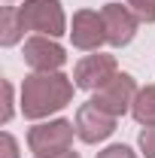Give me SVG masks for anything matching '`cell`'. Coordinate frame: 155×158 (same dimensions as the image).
Instances as JSON below:
<instances>
[{
	"label": "cell",
	"mask_w": 155,
	"mask_h": 158,
	"mask_svg": "<svg viewBox=\"0 0 155 158\" xmlns=\"http://www.w3.org/2000/svg\"><path fill=\"white\" fill-rule=\"evenodd\" d=\"M73 85L70 79L52 70V73H31L21 82V110L27 118H46L49 113H58L61 106H67L73 98Z\"/></svg>",
	"instance_id": "6da1fadb"
},
{
	"label": "cell",
	"mask_w": 155,
	"mask_h": 158,
	"mask_svg": "<svg viewBox=\"0 0 155 158\" xmlns=\"http://www.w3.org/2000/svg\"><path fill=\"white\" fill-rule=\"evenodd\" d=\"M73 134H76L73 122H64V118L43 122V125H34L27 131V146L37 158H52L73 146Z\"/></svg>",
	"instance_id": "7a4b0ae2"
},
{
	"label": "cell",
	"mask_w": 155,
	"mask_h": 158,
	"mask_svg": "<svg viewBox=\"0 0 155 158\" xmlns=\"http://www.w3.org/2000/svg\"><path fill=\"white\" fill-rule=\"evenodd\" d=\"M19 19L24 31H34L43 37H61L64 34L61 0H24V6H19Z\"/></svg>",
	"instance_id": "3957f363"
},
{
	"label": "cell",
	"mask_w": 155,
	"mask_h": 158,
	"mask_svg": "<svg viewBox=\"0 0 155 158\" xmlns=\"http://www.w3.org/2000/svg\"><path fill=\"white\" fill-rule=\"evenodd\" d=\"M134 98H137V82L131 73H116V76L110 79L103 88H97L91 103H97L103 113H110V116H125L131 106H134Z\"/></svg>",
	"instance_id": "277c9868"
},
{
	"label": "cell",
	"mask_w": 155,
	"mask_h": 158,
	"mask_svg": "<svg viewBox=\"0 0 155 158\" xmlns=\"http://www.w3.org/2000/svg\"><path fill=\"white\" fill-rule=\"evenodd\" d=\"M76 137L82 143H100V140H107L113 131H116V116H110V113H103L97 103H82L76 110Z\"/></svg>",
	"instance_id": "5b68a950"
},
{
	"label": "cell",
	"mask_w": 155,
	"mask_h": 158,
	"mask_svg": "<svg viewBox=\"0 0 155 158\" xmlns=\"http://www.w3.org/2000/svg\"><path fill=\"white\" fill-rule=\"evenodd\" d=\"M116 76V58L113 55H85L73 67V82L76 88H85V91H97L103 88L110 79Z\"/></svg>",
	"instance_id": "8992f818"
},
{
	"label": "cell",
	"mask_w": 155,
	"mask_h": 158,
	"mask_svg": "<svg viewBox=\"0 0 155 158\" xmlns=\"http://www.w3.org/2000/svg\"><path fill=\"white\" fill-rule=\"evenodd\" d=\"M70 37H73V46H76V49H82V52H97V49L107 43L103 15L94 12V9H79L76 15H73Z\"/></svg>",
	"instance_id": "52a82bcc"
},
{
	"label": "cell",
	"mask_w": 155,
	"mask_h": 158,
	"mask_svg": "<svg viewBox=\"0 0 155 158\" xmlns=\"http://www.w3.org/2000/svg\"><path fill=\"white\" fill-rule=\"evenodd\" d=\"M64 61H67V55H64V49H61L55 40L43 37V34L24 40V64H27L31 70H37V73H52V70H58Z\"/></svg>",
	"instance_id": "ba28073f"
},
{
	"label": "cell",
	"mask_w": 155,
	"mask_h": 158,
	"mask_svg": "<svg viewBox=\"0 0 155 158\" xmlns=\"http://www.w3.org/2000/svg\"><path fill=\"white\" fill-rule=\"evenodd\" d=\"M100 15H103V24H107V43H110V46H128V43L134 40L140 19H137L128 6H122V3H107V6L100 9Z\"/></svg>",
	"instance_id": "9c48e42d"
},
{
	"label": "cell",
	"mask_w": 155,
	"mask_h": 158,
	"mask_svg": "<svg viewBox=\"0 0 155 158\" xmlns=\"http://www.w3.org/2000/svg\"><path fill=\"white\" fill-rule=\"evenodd\" d=\"M24 34L21 27V19H19V6H3L0 12V43L3 46H15Z\"/></svg>",
	"instance_id": "30bf717a"
},
{
	"label": "cell",
	"mask_w": 155,
	"mask_h": 158,
	"mask_svg": "<svg viewBox=\"0 0 155 158\" xmlns=\"http://www.w3.org/2000/svg\"><path fill=\"white\" fill-rule=\"evenodd\" d=\"M131 113L140 125H155V85H146V88L137 91Z\"/></svg>",
	"instance_id": "8fae6325"
},
{
	"label": "cell",
	"mask_w": 155,
	"mask_h": 158,
	"mask_svg": "<svg viewBox=\"0 0 155 158\" xmlns=\"http://www.w3.org/2000/svg\"><path fill=\"white\" fill-rule=\"evenodd\" d=\"M125 3L140 21H146V24L155 21V0H125Z\"/></svg>",
	"instance_id": "7c38bea8"
},
{
	"label": "cell",
	"mask_w": 155,
	"mask_h": 158,
	"mask_svg": "<svg viewBox=\"0 0 155 158\" xmlns=\"http://www.w3.org/2000/svg\"><path fill=\"white\" fill-rule=\"evenodd\" d=\"M140 149L146 158H155V125H146L140 131Z\"/></svg>",
	"instance_id": "4fadbf2b"
},
{
	"label": "cell",
	"mask_w": 155,
	"mask_h": 158,
	"mask_svg": "<svg viewBox=\"0 0 155 158\" xmlns=\"http://www.w3.org/2000/svg\"><path fill=\"white\" fill-rule=\"evenodd\" d=\"M97 158H137L131 152V146H125V143H116V146H107L103 152H97Z\"/></svg>",
	"instance_id": "5bb4252c"
},
{
	"label": "cell",
	"mask_w": 155,
	"mask_h": 158,
	"mask_svg": "<svg viewBox=\"0 0 155 158\" xmlns=\"http://www.w3.org/2000/svg\"><path fill=\"white\" fill-rule=\"evenodd\" d=\"M3 155L6 158H19L15 155V140L9 137V134H3Z\"/></svg>",
	"instance_id": "9a60e30c"
},
{
	"label": "cell",
	"mask_w": 155,
	"mask_h": 158,
	"mask_svg": "<svg viewBox=\"0 0 155 158\" xmlns=\"http://www.w3.org/2000/svg\"><path fill=\"white\" fill-rule=\"evenodd\" d=\"M52 158H79L76 152H70V149H67V152H61V155H52Z\"/></svg>",
	"instance_id": "2e32d148"
}]
</instances>
